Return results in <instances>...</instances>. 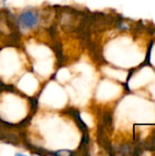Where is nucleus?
<instances>
[{
	"label": "nucleus",
	"mask_w": 155,
	"mask_h": 156,
	"mask_svg": "<svg viewBox=\"0 0 155 156\" xmlns=\"http://www.w3.org/2000/svg\"><path fill=\"white\" fill-rule=\"evenodd\" d=\"M39 20L38 14L34 10L23 11L17 17V24L19 27L23 29H32L34 28Z\"/></svg>",
	"instance_id": "1"
},
{
	"label": "nucleus",
	"mask_w": 155,
	"mask_h": 156,
	"mask_svg": "<svg viewBox=\"0 0 155 156\" xmlns=\"http://www.w3.org/2000/svg\"><path fill=\"white\" fill-rule=\"evenodd\" d=\"M66 113L70 115L74 122H76L77 126L79 127V129L81 131L82 133H89V129H88V125L84 122V121L82 120L81 116H80V112L75 109V108H69L66 110Z\"/></svg>",
	"instance_id": "2"
},
{
	"label": "nucleus",
	"mask_w": 155,
	"mask_h": 156,
	"mask_svg": "<svg viewBox=\"0 0 155 156\" xmlns=\"http://www.w3.org/2000/svg\"><path fill=\"white\" fill-rule=\"evenodd\" d=\"M102 125L106 130L112 129L113 126V117L111 112H105L102 115Z\"/></svg>",
	"instance_id": "3"
},
{
	"label": "nucleus",
	"mask_w": 155,
	"mask_h": 156,
	"mask_svg": "<svg viewBox=\"0 0 155 156\" xmlns=\"http://www.w3.org/2000/svg\"><path fill=\"white\" fill-rule=\"evenodd\" d=\"M154 41L152 40V42L150 43L149 45V48H148V50L146 52V57H145V59L143 61V63L139 67V69H141L142 67H145V66H152L151 64V52H152V48H153V45Z\"/></svg>",
	"instance_id": "4"
},
{
	"label": "nucleus",
	"mask_w": 155,
	"mask_h": 156,
	"mask_svg": "<svg viewBox=\"0 0 155 156\" xmlns=\"http://www.w3.org/2000/svg\"><path fill=\"white\" fill-rule=\"evenodd\" d=\"M29 101H30V114L33 116L38 108V98H29Z\"/></svg>",
	"instance_id": "5"
},
{
	"label": "nucleus",
	"mask_w": 155,
	"mask_h": 156,
	"mask_svg": "<svg viewBox=\"0 0 155 156\" xmlns=\"http://www.w3.org/2000/svg\"><path fill=\"white\" fill-rule=\"evenodd\" d=\"M3 1H4V2H5V1H7V0H3Z\"/></svg>",
	"instance_id": "6"
}]
</instances>
